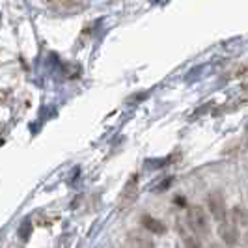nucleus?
I'll return each instance as SVG.
<instances>
[{"label":"nucleus","instance_id":"20e7f679","mask_svg":"<svg viewBox=\"0 0 248 248\" xmlns=\"http://www.w3.org/2000/svg\"><path fill=\"white\" fill-rule=\"evenodd\" d=\"M220 237L224 239V243L226 245H237V241H239V230H237L235 224H232V226H228V224H224L220 226Z\"/></svg>","mask_w":248,"mask_h":248},{"label":"nucleus","instance_id":"39448f33","mask_svg":"<svg viewBox=\"0 0 248 248\" xmlns=\"http://www.w3.org/2000/svg\"><path fill=\"white\" fill-rule=\"evenodd\" d=\"M142 226H144V230H148L151 233H157V235H162V233L166 232V226H164L161 220L149 217V215H144V217H142Z\"/></svg>","mask_w":248,"mask_h":248},{"label":"nucleus","instance_id":"423d86ee","mask_svg":"<svg viewBox=\"0 0 248 248\" xmlns=\"http://www.w3.org/2000/svg\"><path fill=\"white\" fill-rule=\"evenodd\" d=\"M131 245H133V248H153L151 239L140 235V233H133L131 235Z\"/></svg>","mask_w":248,"mask_h":248},{"label":"nucleus","instance_id":"0eeeda50","mask_svg":"<svg viewBox=\"0 0 248 248\" xmlns=\"http://www.w3.org/2000/svg\"><path fill=\"white\" fill-rule=\"evenodd\" d=\"M137 196V185H135V179L129 183V185L125 186L124 190V203H131L133 200Z\"/></svg>","mask_w":248,"mask_h":248},{"label":"nucleus","instance_id":"f03ea898","mask_svg":"<svg viewBox=\"0 0 248 248\" xmlns=\"http://www.w3.org/2000/svg\"><path fill=\"white\" fill-rule=\"evenodd\" d=\"M86 8L88 4L84 0H52L50 4V10L58 15H77Z\"/></svg>","mask_w":248,"mask_h":248},{"label":"nucleus","instance_id":"f257e3e1","mask_svg":"<svg viewBox=\"0 0 248 248\" xmlns=\"http://www.w3.org/2000/svg\"><path fill=\"white\" fill-rule=\"evenodd\" d=\"M186 220H188V226L190 230L196 233L198 237H207L211 233V226H209V218L205 211L200 207V205H192L188 207V213H186Z\"/></svg>","mask_w":248,"mask_h":248},{"label":"nucleus","instance_id":"7ed1b4c3","mask_svg":"<svg viewBox=\"0 0 248 248\" xmlns=\"http://www.w3.org/2000/svg\"><path fill=\"white\" fill-rule=\"evenodd\" d=\"M207 205H209V211H211L213 218L217 222H224L226 217H228V207H226V200L220 192H211L207 196Z\"/></svg>","mask_w":248,"mask_h":248}]
</instances>
